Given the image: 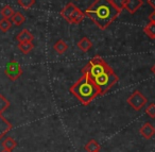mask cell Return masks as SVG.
Segmentation results:
<instances>
[{"label": "cell", "instance_id": "cell-18", "mask_svg": "<svg viewBox=\"0 0 155 152\" xmlns=\"http://www.w3.org/2000/svg\"><path fill=\"white\" fill-rule=\"evenodd\" d=\"M84 149L86 152H96V151H99L100 150V145L98 144L97 140L91 139V140L85 145Z\"/></svg>", "mask_w": 155, "mask_h": 152}, {"label": "cell", "instance_id": "cell-6", "mask_svg": "<svg viewBox=\"0 0 155 152\" xmlns=\"http://www.w3.org/2000/svg\"><path fill=\"white\" fill-rule=\"evenodd\" d=\"M24 71L21 69V66L19 65V63L16 62L15 60H12L8 63V65L5 66V75L9 78L11 81H16L17 79H19L22 76Z\"/></svg>", "mask_w": 155, "mask_h": 152}, {"label": "cell", "instance_id": "cell-9", "mask_svg": "<svg viewBox=\"0 0 155 152\" xmlns=\"http://www.w3.org/2000/svg\"><path fill=\"white\" fill-rule=\"evenodd\" d=\"M143 5V0H127L125 1L124 9L129 13L134 14L137 10H139Z\"/></svg>", "mask_w": 155, "mask_h": 152}, {"label": "cell", "instance_id": "cell-17", "mask_svg": "<svg viewBox=\"0 0 155 152\" xmlns=\"http://www.w3.org/2000/svg\"><path fill=\"white\" fill-rule=\"evenodd\" d=\"M2 147H3V149L12 151V150L15 149V148L17 147V143H16L12 137L8 136V137H5V140L2 141Z\"/></svg>", "mask_w": 155, "mask_h": 152}, {"label": "cell", "instance_id": "cell-7", "mask_svg": "<svg viewBox=\"0 0 155 152\" xmlns=\"http://www.w3.org/2000/svg\"><path fill=\"white\" fill-rule=\"evenodd\" d=\"M127 104L133 107L135 111H140V110L147 104L148 99L143 96V94H142L141 92L135 90V92H134L133 94H131V96L127 98Z\"/></svg>", "mask_w": 155, "mask_h": 152}, {"label": "cell", "instance_id": "cell-13", "mask_svg": "<svg viewBox=\"0 0 155 152\" xmlns=\"http://www.w3.org/2000/svg\"><path fill=\"white\" fill-rule=\"evenodd\" d=\"M18 49L21 51V53L28 54L34 49V45L32 42H24V43H18Z\"/></svg>", "mask_w": 155, "mask_h": 152}, {"label": "cell", "instance_id": "cell-15", "mask_svg": "<svg viewBox=\"0 0 155 152\" xmlns=\"http://www.w3.org/2000/svg\"><path fill=\"white\" fill-rule=\"evenodd\" d=\"M144 34L151 39H155V22H150L146 27L143 28Z\"/></svg>", "mask_w": 155, "mask_h": 152}, {"label": "cell", "instance_id": "cell-27", "mask_svg": "<svg viewBox=\"0 0 155 152\" xmlns=\"http://www.w3.org/2000/svg\"><path fill=\"white\" fill-rule=\"evenodd\" d=\"M0 152H12V151H10V150H5V149H3L2 151H0Z\"/></svg>", "mask_w": 155, "mask_h": 152}, {"label": "cell", "instance_id": "cell-11", "mask_svg": "<svg viewBox=\"0 0 155 152\" xmlns=\"http://www.w3.org/2000/svg\"><path fill=\"white\" fill-rule=\"evenodd\" d=\"M78 48L83 52H87L91 47H93V43L88 37H82L77 44Z\"/></svg>", "mask_w": 155, "mask_h": 152}, {"label": "cell", "instance_id": "cell-12", "mask_svg": "<svg viewBox=\"0 0 155 152\" xmlns=\"http://www.w3.org/2000/svg\"><path fill=\"white\" fill-rule=\"evenodd\" d=\"M9 106H10V101L8 100L3 95H0V119L2 120V121H7V120L3 118L2 114L5 111H7Z\"/></svg>", "mask_w": 155, "mask_h": 152}, {"label": "cell", "instance_id": "cell-20", "mask_svg": "<svg viewBox=\"0 0 155 152\" xmlns=\"http://www.w3.org/2000/svg\"><path fill=\"white\" fill-rule=\"evenodd\" d=\"M14 10L12 9V7H10V5H5V8H3L2 10H1V15H2L3 18H9V19H11V17L14 15Z\"/></svg>", "mask_w": 155, "mask_h": 152}, {"label": "cell", "instance_id": "cell-3", "mask_svg": "<svg viewBox=\"0 0 155 152\" xmlns=\"http://www.w3.org/2000/svg\"><path fill=\"white\" fill-rule=\"evenodd\" d=\"M110 68H112V67H110L101 56H97L91 59L88 64L85 65L84 68L82 69V73L87 75L91 80H95L96 78H98L99 76H101L102 73L107 71L108 69H110Z\"/></svg>", "mask_w": 155, "mask_h": 152}, {"label": "cell", "instance_id": "cell-4", "mask_svg": "<svg viewBox=\"0 0 155 152\" xmlns=\"http://www.w3.org/2000/svg\"><path fill=\"white\" fill-rule=\"evenodd\" d=\"M96 83V85L99 87L101 95H104L106 92L110 90L115 84L118 82V76L114 73L112 68L108 69L107 71L103 73L101 76H99L98 78H96L95 80H93Z\"/></svg>", "mask_w": 155, "mask_h": 152}, {"label": "cell", "instance_id": "cell-14", "mask_svg": "<svg viewBox=\"0 0 155 152\" xmlns=\"http://www.w3.org/2000/svg\"><path fill=\"white\" fill-rule=\"evenodd\" d=\"M11 22H12V24L15 25V26H21V25L26 22V17H25L24 14L20 13V12H16L11 17Z\"/></svg>", "mask_w": 155, "mask_h": 152}, {"label": "cell", "instance_id": "cell-2", "mask_svg": "<svg viewBox=\"0 0 155 152\" xmlns=\"http://www.w3.org/2000/svg\"><path fill=\"white\" fill-rule=\"evenodd\" d=\"M69 90L83 105H88L99 95H101L99 87L85 73H82L80 79L71 86Z\"/></svg>", "mask_w": 155, "mask_h": 152}, {"label": "cell", "instance_id": "cell-28", "mask_svg": "<svg viewBox=\"0 0 155 152\" xmlns=\"http://www.w3.org/2000/svg\"><path fill=\"white\" fill-rule=\"evenodd\" d=\"M96 152H100V151H96Z\"/></svg>", "mask_w": 155, "mask_h": 152}, {"label": "cell", "instance_id": "cell-22", "mask_svg": "<svg viewBox=\"0 0 155 152\" xmlns=\"http://www.w3.org/2000/svg\"><path fill=\"white\" fill-rule=\"evenodd\" d=\"M146 113L148 116H150L151 118H155V103H150L147 106Z\"/></svg>", "mask_w": 155, "mask_h": 152}, {"label": "cell", "instance_id": "cell-24", "mask_svg": "<svg viewBox=\"0 0 155 152\" xmlns=\"http://www.w3.org/2000/svg\"><path fill=\"white\" fill-rule=\"evenodd\" d=\"M149 19H150V22H155V10L150 14V16H149Z\"/></svg>", "mask_w": 155, "mask_h": 152}, {"label": "cell", "instance_id": "cell-25", "mask_svg": "<svg viewBox=\"0 0 155 152\" xmlns=\"http://www.w3.org/2000/svg\"><path fill=\"white\" fill-rule=\"evenodd\" d=\"M148 3L155 10V0H148Z\"/></svg>", "mask_w": 155, "mask_h": 152}, {"label": "cell", "instance_id": "cell-10", "mask_svg": "<svg viewBox=\"0 0 155 152\" xmlns=\"http://www.w3.org/2000/svg\"><path fill=\"white\" fill-rule=\"evenodd\" d=\"M16 39H17L18 43H24V42H33L34 36H33V34L29 30L24 29V30H21L19 33H18V35L16 36Z\"/></svg>", "mask_w": 155, "mask_h": 152}, {"label": "cell", "instance_id": "cell-23", "mask_svg": "<svg viewBox=\"0 0 155 152\" xmlns=\"http://www.w3.org/2000/svg\"><path fill=\"white\" fill-rule=\"evenodd\" d=\"M112 3L119 10V11H122L124 9V5H125V1L127 0H110Z\"/></svg>", "mask_w": 155, "mask_h": 152}, {"label": "cell", "instance_id": "cell-26", "mask_svg": "<svg viewBox=\"0 0 155 152\" xmlns=\"http://www.w3.org/2000/svg\"><path fill=\"white\" fill-rule=\"evenodd\" d=\"M151 71H152V73H153V75H155V64L152 66V68H151Z\"/></svg>", "mask_w": 155, "mask_h": 152}, {"label": "cell", "instance_id": "cell-8", "mask_svg": "<svg viewBox=\"0 0 155 152\" xmlns=\"http://www.w3.org/2000/svg\"><path fill=\"white\" fill-rule=\"evenodd\" d=\"M139 133L144 139H151L155 135V128L150 122H144L140 128Z\"/></svg>", "mask_w": 155, "mask_h": 152}, {"label": "cell", "instance_id": "cell-1", "mask_svg": "<svg viewBox=\"0 0 155 152\" xmlns=\"http://www.w3.org/2000/svg\"><path fill=\"white\" fill-rule=\"evenodd\" d=\"M120 12L110 0H95L94 3L84 12L99 29L105 30L120 15Z\"/></svg>", "mask_w": 155, "mask_h": 152}, {"label": "cell", "instance_id": "cell-5", "mask_svg": "<svg viewBox=\"0 0 155 152\" xmlns=\"http://www.w3.org/2000/svg\"><path fill=\"white\" fill-rule=\"evenodd\" d=\"M61 16L69 24L79 25L85 18V13L80 9H78L72 2H69L66 7L61 11Z\"/></svg>", "mask_w": 155, "mask_h": 152}, {"label": "cell", "instance_id": "cell-19", "mask_svg": "<svg viewBox=\"0 0 155 152\" xmlns=\"http://www.w3.org/2000/svg\"><path fill=\"white\" fill-rule=\"evenodd\" d=\"M12 22L11 19L9 18H2V19L0 20V30L2 31V32H8L10 29L12 28Z\"/></svg>", "mask_w": 155, "mask_h": 152}, {"label": "cell", "instance_id": "cell-21", "mask_svg": "<svg viewBox=\"0 0 155 152\" xmlns=\"http://www.w3.org/2000/svg\"><path fill=\"white\" fill-rule=\"evenodd\" d=\"M17 2L21 8L28 10L31 9L35 5V0H17Z\"/></svg>", "mask_w": 155, "mask_h": 152}, {"label": "cell", "instance_id": "cell-16", "mask_svg": "<svg viewBox=\"0 0 155 152\" xmlns=\"http://www.w3.org/2000/svg\"><path fill=\"white\" fill-rule=\"evenodd\" d=\"M53 48L58 54H63V53H65L67 50H68V45H67V44L65 43L63 39H58V41L54 44Z\"/></svg>", "mask_w": 155, "mask_h": 152}]
</instances>
